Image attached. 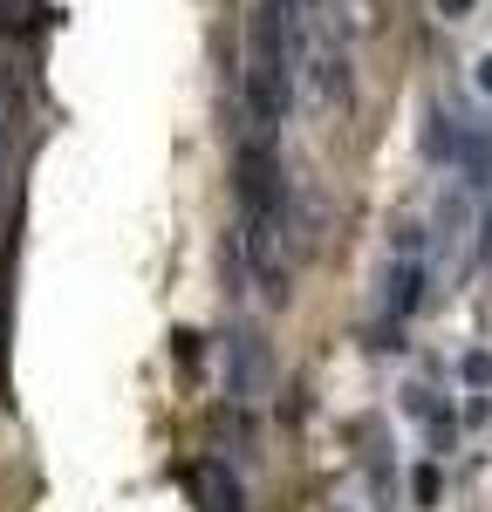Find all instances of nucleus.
I'll return each instance as SVG.
<instances>
[{
	"mask_svg": "<svg viewBox=\"0 0 492 512\" xmlns=\"http://www.w3.org/2000/svg\"><path fill=\"white\" fill-rule=\"evenodd\" d=\"M294 110V48H287L281 0H253L246 14V130L281 137Z\"/></svg>",
	"mask_w": 492,
	"mask_h": 512,
	"instance_id": "obj_1",
	"label": "nucleus"
},
{
	"mask_svg": "<svg viewBox=\"0 0 492 512\" xmlns=\"http://www.w3.org/2000/svg\"><path fill=\"white\" fill-rule=\"evenodd\" d=\"M424 280H431V246H424V233H417V226H404V233H397V246H390V267H383V308H390V321L417 315Z\"/></svg>",
	"mask_w": 492,
	"mask_h": 512,
	"instance_id": "obj_2",
	"label": "nucleus"
},
{
	"mask_svg": "<svg viewBox=\"0 0 492 512\" xmlns=\"http://www.w3.org/2000/svg\"><path fill=\"white\" fill-rule=\"evenodd\" d=\"M260 390H267V355H260V342H253V335H233V396H240V403H253Z\"/></svg>",
	"mask_w": 492,
	"mask_h": 512,
	"instance_id": "obj_3",
	"label": "nucleus"
},
{
	"mask_svg": "<svg viewBox=\"0 0 492 512\" xmlns=\"http://www.w3.org/2000/svg\"><path fill=\"white\" fill-rule=\"evenodd\" d=\"M281 14H294V21H328L335 28V0H281Z\"/></svg>",
	"mask_w": 492,
	"mask_h": 512,
	"instance_id": "obj_4",
	"label": "nucleus"
},
{
	"mask_svg": "<svg viewBox=\"0 0 492 512\" xmlns=\"http://www.w3.org/2000/svg\"><path fill=\"white\" fill-rule=\"evenodd\" d=\"M465 376H472V383H492V355H472V362H465Z\"/></svg>",
	"mask_w": 492,
	"mask_h": 512,
	"instance_id": "obj_5",
	"label": "nucleus"
},
{
	"mask_svg": "<svg viewBox=\"0 0 492 512\" xmlns=\"http://www.w3.org/2000/svg\"><path fill=\"white\" fill-rule=\"evenodd\" d=\"M465 7H472V0H438V14H445V21H465Z\"/></svg>",
	"mask_w": 492,
	"mask_h": 512,
	"instance_id": "obj_6",
	"label": "nucleus"
},
{
	"mask_svg": "<svg viewBox=\"0 0 492 512\" xmlns=\"http://www.w3.org/2000/svg\"><path fill=\"white\" fill-rule=\"evenodd\" d=\"M14 123V96H7V82H0V130Z\"/></svg>",
	"mask_w": 492,
	"mask_h": 512,
	"instance_id": "obj_7",
	"label": "nucleus"
},
{
	"mask_svg": "<svg viewBox=\"0 0 492 512\" xmlns=\"http://www.w3.org/2000/svg\"><path fill=\"white\" fill-rule=\"evenodd\" d=\"M479 89H486V96H492V55H486V62H479Z\"/></svg>",
	"mask_w": 492,
	"mask_h": 512,
	"instance_id": "obj_8",
	"label": "nucleus"
},
{
	"mask_svg": "<svg viewBox=\"0 0 492 512\" xmlns=\"http://www.w3.org/2000/svg\"><path fill=\"white\" fill-rule=\"evenodd\" d=\"M14 7H21V0H0V28H7V21H14Z\"/></svg>",
	"mask_w": 492,
	"mask_h": 512,
	"instance_id": "obj_9",
	"label": "nucleus"
},
{
	"mask_svg": "<svg viewBox=\"0 0 492 512\" xmlns=\"http://www.w3.org/2000/svg\"><path fill=\"white\" fill-rule=\"evenodd\" d=\"M486 253H492V212H486Z\"/></svg>",
	"mask_w": 492,
	"mask_h": 512,
	"instance_id": "obj_10",
	"label": "nucleus"
}]
</instances>
